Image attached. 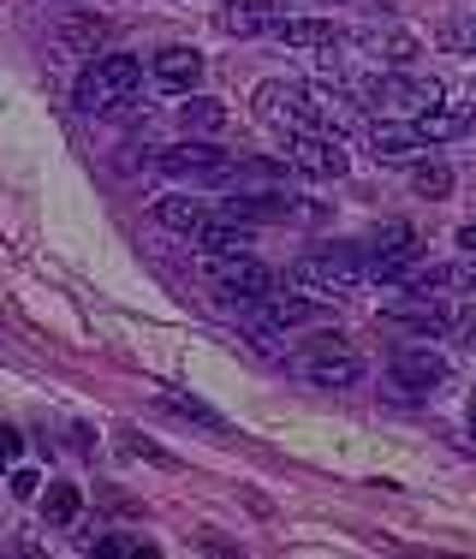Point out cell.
Segmentation results:
<instances>
[{
  "instance_id": "23",
  "label": "cell",
  "mask_w": 476,
  "mask_h": 559,
  "mask_svg": "<svg viewBox=\"0 0 476 559\" xmlns=\"http://www.w3.org/2000/svg\"><path fill=\"white\" fill-rule=\"evenodd\" d=\"M447 280H453V269H435V262L423 269V262H417V269L405 274L400 286H405V292H435V286H447Z\"/></svg>"
},
{
  "instance_id": "5",
  "label": "cell",
  "mask_w": 476,
  "mask_h": 559,
  "mask_svg": "<svg viewBox=\"0 0 476 559\" xmlns=\"http://www.w3.org/2000/svg\"><path fill=\"white\" fill-rule=\"evenodd\" d=\"M286 167L298 173V179H346V150H340V138H328V131H293L286 138Z\"/></svg>"
},
{
  "instance_id": "27",
  "label": "cell",
  "mask_w": 476,
  "mask_h": 559,
  "mask_svg": "<svg viewBox=\"0 0 476 559\" xmlns=\"http://www.w3.org/2000/svg\"><path fill=\"white\" fill-rule=\"evenodd\" d=\"M36 488H43V483H36V471H19V476H12V495H19V500H31Z\"/></svg>"
},
{
  "instance_id": "8",
  "label": "cell",
  "mask_w": 476,
  "mask_h": 559,
  "mask_svg": "<svg viewBox=\"0 0 476 559\" xmlns=\"http://www.w3.org/2000/svg\"><path fill=\"white\" fill-rule=\"evenodd\" d=\"M162 167L174 173V179H191V185H227L233 155L215 150V143H203V138H185L174 150H162Z\"/></svg>"
},
{
  "instance_id": "9",
  "label": "cell",
  "mask_w": 476,
  "mask_h": 559,
  "mask_svg": "<svg viewBox=\"0 0 476 559\" xmlns=\"http://www.w3.org/2000/svg\"><path fill=\"white\" fill-rule=\"evenodd\" d=\"M388 376H393V388H405V393H429V388L447 381V357L429 352V345H400L393 364H388Z\"/></svg>"
},
{
  "instance_id": "10",
  "label": "cell",
  "mask_w": 476,
  "mask_h": 559,
  "mask_svg": "<svg viewBox=\"0 0 476 559\" xmlns=\"http://www.w3.org/2000/svg\"><path fill=\"white\" fill-rule=\"evenodd\" d=\"M274 24H286V0H227V7L215 12L221 36H262V31H274Z\"/></svg>"
},
{
  "instance_id": "4",
  "label": "cell",
  "mask_w": 476,
  "mask_h": 559,
  "mask_svg": "<svg viewBox=\"0 0 476 559\" xmlns=\"http://www.w3.org/2000/svg\"><path fill=\"white\" fill-rule=\"evenodd\" d=\"M364 102L381 114H429L441 108V78H423V72H381L364 84Z\"/></svg>"
},
{
  "instance_id": "29",
  "label": "cell",
  "mask_w": 476,
  "mask_h": 559,
  "mask_svg": "<svg viewBox=\"0 0 476 559\" xmlns=\"http://www.w3.org/2000/svg\"><path fill=\"white\" fill-rule=\"evenodd\" d=\"M459 250H471V257H476V221L459 226Z\"/></svg>"
},
{
  "instance_id": "26",
  "label": "cell",
  "mask_w": 476,
  "mask_h": 559,
  "mask_svg": "<svg viewBox=\"0 0 476 559\" xmlns=\"http://www.w3.org/2000/svg\"><path fill=\"white\" fill-rule=\"evenodd\" d=\"M19 452H24L19 429H7V423H0V464H19Z\"/></svg>"
},
{
  "instance_id": "14",
  "label": "cell",
  "mask_w": 476,
  "mask_h": 559,
  "mask_svg": "<svg viewBox=\"0 0 476 559\" xmlns=\"http://www.w3.org/2000/svg\"><path fill=\"white\" fill-rule=\"evenodd\" d=\"M197 245H203L209 250V257H227V250H250V245H257V226H250V221H203V226H197Z\"/></svg>"
},
{
  "instance_id": "21",
  "label": "cell",
  "mask_w": 476,
  "mask_h": 559,
  "mask_svg": "<svg viewBox=\"0 0 476 559\" xmlns=\"http://www.w3.org/2000/svg\"><path fill=\"white\" fill-rule=\"evenodd\" d=\"M412 191H417V197H447V191H453V173H447L441 162H423V167L412 173Z\"/></svg>"
},
{
  "instance_id": "24",
  "label": "cell",
  "mask_w": 476,
  "mask_h": 559,
  "mask_svg": "<svg viewBox=\"0 0 476 559\" xmlns=\"http://www.w3.org/2000/svg\"><path fill=\"white\" fill-rule=\"evenodd\" d=\"M96 554H108V559H131V554H150V542H131V536H102V542H96Z\"/></svg>"
},
{
  "instance_id": "13",
  "label": "cell",
  "mask_w": 476,
  "mask_h": 559,
  "mask_svg": "<svg viewBox=\"0 0 476 559\" xmlns=\"http://www.w3.org/2000/svg\"><path fill=\"white\" fill-rule=\"evenodd\" d=\"M369 150L381 155V162H412L417 150H429L423 143L417 126H400V119H381V126H369Z\"/></svg>"
},
{
  "instance_id": "16",
  "label": "cell",
  "mask_w": 476,
  "mask_h": 559,
  "mask_svg": "<svg viewBox=\"0 0 476 559\" xmlns=\"http://www.w3.org/2000/svg\"><path fill=\"white\" fill-rule=\"evenodd\" d=\"M209 215H215V203H203V197H162L155 203V221L174 226V233H197Z\"/></svg>"
},
{
  "instance_id": "19",
  "label": "cell",
  "mask_w": 476,
  "mask_h": 559,
  "mask_svg": "<svg viewBox=\"0 0 476 559\" xmlns=\"http://www.w3.org/2000/svg\"><path fill=\"white\" fill-rule=\"evenodd\" d=\"M412 126L423 131V143H453V138H465V131H471V114H459V108H429V114H417Z\"/></svg>"
},
{
  "instance_id": "12",
  "label": "cell",
  "mask_w": 476,
  "mask_h": 559,
  "mask_svg": "<svg viewBox=\"0 0 476 559\" xmlns=\"http://www.w3.org/2000/svg\"><path fill=\"white\" fill-rule=\"evenodd\" d=\"M381 316L400 322V328H412V334H447V328H453V310H447V304H423V298H400Z\"/></svg>"
},
{
  "instance_id": "2",
  "label": "cell",
  "mask_w": 476,
  "mask_h": 559,
  "mask_svg": "<svg viewBox=\"0 0 476 559\" xmlns=\"http://www.w3.org/2000/svg\"><path fill=\"white\" fill-rule=\"evenodd\" d=\"M286 280L304 292H316V298H352L357 286H364V250L357 245H340V250H310V257H298Z\"/></svg>"
},
{
  "instance_id": "7",
  "label": "cell",
  "mask_w": 476,
  "mask_h": 559,
  "mask_svg": "<svg viewBox=\"0 0 476 559\" xmlns=\"http://www.w3.org/2000/svg\"><path fill=\"white\" fill-rule=\"evenodd\" d=\"M304 381L322 393H346L364 381V357L346 352V340H316V357H304Z\"/></svg>"
},
{
  "instance_id": "18",
  "label": "cell",
  "mask_w": 476,
  "mask_h": 559,
  "mask_svg": "<svg viewBox=\"0 0 476 559\" xmlns=\"http://www.w3.org/2000/svg\"><path fill=\"white\" fill-rule=\"evenodd\" d=\"M357 48L376 55V60H393V66L417 60V36L412 31H364V36H357Z\"/></svg>"
},
{
  "instance_id": "6",
  "label": "cell",
  "mask_w": 476,
  "mask_h": 559,
  "mask_svg": "<svg viewBox=\"0 0 476 559\" xmlns=\"http://www.w3.org/2000/svg\"><path fill=\"white\" fill-rule=\"evenodd\" d=\"M209 280H215V286L227 292V298H245V304H250V298H269V292L281 286L269 262H257L250 250H227V257H209Z\"/></svg>"
},
{
  "instance_id": "28",
  "label": "cell",
  "mask_w": 476,
  "mask_h": 559,
  "mask_svg": "<svg viewBox=\"0 0 476 559\" xmlns=\"http://www.w3.org/2000/svg\"><path fill=\"white\" fill-rule=\"evenodd\" d=\"M447 43H459V48H471V55H476V19H471V24H459V31L447 36Z\"/></svg>"
},
{
  "instance_id": "25",
  "label": "cell",
  "mask_w": 476,
  "mask_h": 559,
  "mask_svg": "<svg viewBox=\"0 0 476 559\" xmlns=\"http://www.w3.org/2000/svg\"><path fill=\"white\" fill-rule=\"evenodd\" d=\"M167 405H174V411H185L191 423H203V429H227V423H221L209 405H197V399H167Z\"/></svg>"
},
{
  "instance_id": "3",
  "label": "cell",
  "mask_w": 476,
  "mask_h": 559,
  "mask_svg": "<svg viewBox=\"0 0 476 559\" xmlns=\"http://www.w3.org/2000/svg\"><path fill=\"white\" fill-rule=\"evenodd\" d=\"M250 108H257L262 126L274 131H322V90L310 84H286V78H269V84H257V96H250Z\"/></svg>"
},
{
  "instance_id": "20",
  "label": "cell",
  "mask_w": 476,
  "mask_h": 559,
  "mask_svg": "<svg viewBox=\"0 0 476 559\" xmlns=\"http://www.w3.org/2000/svg\"><path fill=\"white\" fill-rule=\"evenodd\" d=\"M78 506H84V500H78L72 483H48V495H43V518H48V524H72Z\"/></svg>"
},
{
  "instance_id": "17",
  "label": "cell",
  "mask_w": 476,
  "mask_h": 559,
  "mask_svg": "<svg viewBox=\"0 0 476 559\" xmlns=\"http://www.w3.org/2000/svg\"><path fill=\"white\" fill-rule=\"evenodd\" d=\"M274 36L286 48H340V31L328 19H286V24H274Z\"/></svg>"
},
{
  "instance_id": "15",
  "label": "cell",
  "mask_w": 476,
  "mask_h": 559,
  "mask_svg": "<svg viewBox=\"0 0 476 559\" xmlns=\"http://www.w3.org/2000/svg\"><path fill=\"white\" fill-rule=\"evenodd\" d=\"M179 126H185V138H215V131H227V108H221L215 96H185L179 102Z\"/></svg>"
},
{
  "instance_id": "32",
  "label": "cell",
  "mask_w": 476,
  "mask_h": 559,
  "mask_svg": "<svg viewBox=\"0 0 476 559\" xmlns=\"http://www.w3.org/2000/svg\"><path fill=\"white\" fill-rule=\"evenodd\" d=\"M471 441H476V399H471Z\"/></svg>"
},
{
  "instance_id": "11",
  "label": "cell",
  "mask_w": 476,
  "mask_h": 559,
  "mask_svg": "<svg viewBox=\"0 0 476 559\" xmlns=\"http://www.w3.org/2000/svg\"><path fill=\"white\" fill-rule=\"evenodd\" d=\"M150 72L167 96H191V90L203 84V55H197V48H162Z\"/></svg>"
},
{
  "instance_id": "1",
  "label": "cell",
  "mask_w": 476,
  "mask_h": 559,
  "mask_svg": "<svg viewBox=\"0 0 476 559\" xmlns=\"http://www.w3.org/2000/svg\"><path fill=\"white\" fill-rule=\"evenodd\" d=\"M138 84H143V60L138 55H102V60H90L84 78L72 84V108L78 114H114Z\"/></svg>"
},
{
  "instance_id": "31",
  "label": "cell",
  "mask_w": 476,
  "mask_h": 559,
  "mask_svg": "<svg viewBox=\"0 0 476 559\" xmlns=\"http://www.w3.org/2000/svg\"><path fill=\"white\" fill-rule=\"evenodd\" d=\"M465 345H476V316H471V322H465Z\"/></svg>"
},
{
  "instance_id": "22",
  "label": "cell",
  "mask_w": 476,
  "mask_h": 559,
  "mask_svg": "<svg viewBox=\"0 0 476 559\" xmlns=\"http://www.w3.org/2000/svg\"><path fill=\"white\" fill-rule=\"evenodd\" d=\"M60 36H66V48H96V43H108V24L102 19H72Z\"/></svg>"
},
{
  "instance_id": "30",
  "label": "cell",
  "mask_w": 476,
  "mask_h": 559,
  "mask_svg": "<svg viewBox=\"0 0 476 559\" xmlns=\"http://www.w3.org/2000/svg\"><path fill=\"white\" fill-rule=\"evenodd\" d=\"M459 280H465V286H471V292H476V257H471V262H465V269H459Z\"/></svg>"
}]
</instances>
